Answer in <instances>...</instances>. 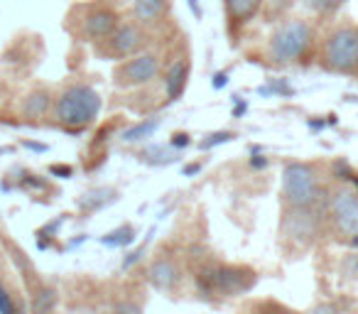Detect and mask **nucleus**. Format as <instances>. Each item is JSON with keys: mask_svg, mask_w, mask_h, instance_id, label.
I'll return each instance as SVG.
<instances>
[{"mask_svg": "<svg viewBox=\"0 0 358 314\" xmlns=\"http://www.w3.org/2000/svg\"><path fill=\"white\" fill-rule=\"evenodd\" d=\"M201 290L216 294H226V297H236L241 292H248L255 285V273L241 265H214V268L204 270L199 278Z\"/></svg>", "mask_w": 358, "mask_h": 314, "instance_id": "obj_4", "label": "nucleus"}, {"mask_svg": "<svg viewBox=\"0 0 358 314\" xmlns=\"http://www.w3.org/2000/svg\"><path fill=\"white\" fill-rule=\"evenodd\" d=\"M148 280L159 292H172L179 283V268L172 260H155L148 270Z\"/></svg>", "mask_w": 358, "mask_h": 314, "instance_id": "obj_12", "label": "nucleus"}, {"mask_svg": "<svg viewBox=\"0 0 358 314\" xmlns=\"http://www.w3.org/2000/svg\"><path fill=\"white\" fill-rule=\"evenodd\" d=\"M110 201H115V192L101 187V190H91L89 194H84V199H81L79 204H81V209H86V211H96V209H103Z\"/></svg>", "mask_w": 358, "mask_h": 314, "instance_id": "obj_18", "label": "nucleus"}, {"mask_svg": "<svg viewBox=\"0 0 358 314\" xmlns=\"http://www.w3.org/2000/svg\"><path fill=\"white\" fill-rule=\"evenodd\" d=\"M143 160L145 162H150V165H169V162H174L177 160V155L174 152H164V148H157V145H155V148H148L143 152Z\"/></svg>", "mask_w": 358, "mask_h": 314, "instance_id": "obj_21", "label": "nucleus"}, {"mask_svg": "<svg viewBox=\"0 0 358 314\" xmlns=\"http://www.w3.org/2000/svg\"><path fill=\"white\" fill-rule=\"evenodd\" d=\"M115 27H118V15L106 6L89 8L84 13V17H81V37H86L94 45H101V42L108 40Z\"/></svg>", "mask_w": 358, "mask_h": 314, "instance_id": "obj_8", "label": "nucleus"}, {"mask_svg": "<svg viewBox=\"0 0 358 314\" xmlns=\"http://www.w3.org/2000/svg\"><path fill=\"white\" fill-rule=\"evenodd\" d=\"M135 241V229L133 226H120V229L110 231L101 238L103 245H110V248H123V245H130Z\"/></svg>", "mask_w": 358, "mask_h": 314, "instance_id": "obj_19", "label": "nucleus"}, {"mask_svg": "<svg viewBox=\"0 0 358 314\" xmlns=\"http://www.w3.org/2000/svg\"><path fill=\"white\" fill-rule=\"evenodd\" d=\"M27 292H30V314H55L57 312L59 292H57L52 285H47L45 280L32 285Z\"/></svg>", "mask_w": 358, "mask_h": 314, "instance_id": "obj_11", "label": "nucleus"}, {"mask_svg": "<svg viewBox=\"0 0 358 314\" xmlns=\"http://www.w3.org/2000/svg\"><path fill=\"white\" fill-rule=\"evenodd\" d=\"M169 0H133V15L143 25H152L167 13Z\"/></svg>", "mask_w": 358, "mask_h": 314, "instance_id": "obj_15", "label": "nucleus"}, {"mask_svg": "<svg viewBox=\"0 0 358 314\" xmlns=\"http://www.w3.org/2000/svg\"><path fill=\"white\" fill-rule=\"evenodd\" d=\"M113 314H143V309L133 302H120L118 307L113 309Z\"/></svg>", "mask_w": 358, "mask_h": 314, "instance_id": "obj_24", "label": "nucleus"}, {"mask_svg": "<svg viewBox=\"0 0 358 314\" xmlns=\"http://www.w3.org/2000/svg\"><path fill=\"white\" fill-rule=\"evenodd\" d=\"M145 45V32L140 30V25L135 22H118V27L113 30V35L106 42H101V52L113 59H128L135 57Z\"/></svg>", "mask_w": 358, "mask_h": 314, "instance_id": "obj_7", "label": "nucleus"}, {"mask_svg": "<svg viewBox=\"0 0 358 314\" xmlns=\"http://www.w3.org/2000/svg\"><path fill=\"white\" fill-rule=\"evenodd\" d=\"M52 172H55V175H64V177H69V175H71V167H62V165L57 167V165H55V167H52Z\"/></svg>", "mask_w": 358, "mask_h": 314, "instance_id": "obj_27", "label": "nucleus"}, {"mask_svg": "<svg viewBox=\"0 0 358 314\" xmlns=\"http://www.w3.org/2000/svg\"><path fill=\"white\" fill-rule=\"evenodd\" d=\"M192 138L187 133H174L172 135V148H189Z\"/></svg>", "mask_w": 358, "mask_h": 314, "instance_id": "obj_25", "label": "nucleus"}, {"mask_svg": "<svg viewBox=\"0 0 358 314\" xmlns=\"http://www.w3.org/2000/svg\"><path fill=\"white\" fill-rule=\"evenodd\" d=\"M250 165H253L255 170H260V167L268 165V160H265V157H253V160H250Z\"/></svg>", "mask_w": 358, "mask_h": 314, "instance_id": "obj_28", "label": "nucleus"}, {"mask_svg": "<svg viewBox=\"0 0 358 314\" xmlns=\"http://www.w3.org/2000/svg\"><path fill=\"white\" fill-rule=\"evenodd\" d=\"M314 42V30L307 20H287L273 32L270 37V59L275 64H292V62L302 59L309 52Z\"/></svg>", "mask_w": 358, "mask_h": 314, "instance_id": "obj_2", "label": "nucleus"}, {"mask_svg": "<svg viewBox=\"0 0 358 314\" xmlns=\"http://www.w3.org/2000/svg\"><path fill=\"white\" fill-rule=\"evenodd\" d=\"M189 8H192V10H194V15H196V17L201 15V10H199V3H196V0H189Z\"/></svg>", "mask_w": 358, "mask_h": 314, "instance_id": "obj_29", "label": "nucleus"}, {"mask_svg": "<svg viewBox=\"0 0 358 314\" xmlns=\"http://www.w3.org/2000/svg\"><path fill=\"white\" fill-rule=\"evenodd\" d=\"M343 0H304V6L314 13H334Z\"/></svg>", "mask_w": 358, "mask_h": 314, "instance_id": "obj_22", "label": "nucleus"}, {"mask_svg": "<svg viewBox=\"0 0 358 314\" xmlns=\"http://www.w3.org/2000/svg\"><path fill=\"white\" fill-rule=\"evenodd\" d=\"M285 234L297 241H312L317 234V214L312 206H292L285 216Z\"/></svg>", "mask_w": 358, "mask_h": 314, "instance_id": "obj_10", "label": "nucleus"}, {"mask_svg": "<svg viewBox=\"0 0 358 314\" xmlns=\"http://www.w3.org/2000/svg\"><path fill=\"white\" fill-rule=\"evenodd\" d=\"M157 128H159V120L157 118L140 120V123H135L133 128L123 130V143H143V140L152 138Z\"/></svg>", "mask_w": 358, "mask_h": 314, "instance_id": "obj_17", "label": "nucleus"}, {"mask_svg": "<svg viewBox=\"0 0 358 314\" xmlns=\"http://www.w3.org/2000/svg\"><path fill=\"white\" fill-rule=\"evenodd\" d=\"M229 84V74L226 71H219V74L214 76V89H221V86Z\"/></svg>", "mask_w": 358, "mask_h": 314, "instance_id": "obj_26", "label": "nucleus"}, {"mask_svg": "<svg viewBox=\"0 0 358 314\" xmlns=\"http://www.w3.org/2000/svg\"><path fill=\"white\" fill-rule=\"evenodd\" d=\"M282 194L289 206H314L319 199V182L309 165L289 162L282 170Z\"/></svg>", "mask_w": 358, "mask_h": 314, "instance_id": "obj_5", "label": "nucleus"}, {"mask_svg": "<svg viewBox=\"0 0 358 314\" xmlns=\"http://www.w3.org/2000/svg\"><path fill=\"white\" fill-rule=\"evenodd\" d=\"M0 314H22L20 302L15 299V294L10 292L3 280H0Z\"/></svg>", "mask_w": 358, "mask_h": 314, "instance_id": "obj_20", "label": "nucleus"}, {"mask_svg": "<svg viewBox=\"0 0 358 314\" xmlns=\"http://www.w3.org/2000/svg\"><path fill=\"white\" fill-rule=\"evenodd\" d=\"M159 74V57L152 52L145 55L128 57L125 62H120L113 71V84L120 89H135V86H145Z\"/></svg>", "mask_w": 358, "mask_h": 314, "instance_id": "obj_6", "label": "nucleus"}, {"mask_svg": "<svg viewBox=\"0 0 358 314\" xmlns=\"http://www.w3.org/2000/svg\"><path fill=\"white\" fill-rule=\"evenodd\" d=\"M52 106H55V99H52L50 89H35L25 96V101H22V115L30 120L45 118V115L50 113Z\"/></svg>", "mask_w": 358, "mask_h": 314, "instance_id": "obj_14", "label": "nucleus"}, {"mask_svg": "<svg viewBox=\"0 0 358 314\" xmlns=\"http://www.w3.org/2000/svg\"><path fill=\"white\" fill-rule=\"evenodd\" d=\"M322 62L327 69L351 74L358 69V27L343 25L336 27L324 42Z\"/></svg>", "mask_w": 358, "mask_h": 314, "instance_id": "obj_3", "label": "nucleus"}, {"mask_svg": "<svg viewBox=\"0 0 358 314\" xmlns=\"http://www.w3.org/2000/svg\"><path fill=\"white\" fill-rule=\"evenodd\" d=\"M101 94L89 84H69L59 96L55 99L52 113L59 128L69 133H81L91 123H96L101 113Z\"/></svg>", "mask_w": 358, "mask_h": 314, "instance_id": "obj_1", "label": "nucleus"}, {"mask_svg": "<svg viewBox=\"0 0 358 314\" xmlns=\"http://www.w3.org/2000/svg\"><path fill=\"white\" fill-rule=\"evenodd\" d=\"M229 140H234V133H214V135H209V140H204V143H201V148L211 150V148H216V145H221V143H229Z\"/></svg>", "mask_w": 358, "mask_h": 314, "instance_id": "obj_23", "label": "nucleus"}, {"mask_svg": "<svg viewBox=\"0 0 358 314\" xmlns=\"http://www.w3.org/2000/svg\"><path fill=\"white\" fill-rule=\"evenodd\" d=\"M265 0H224L226 6V15L234 25H245L255 13L260 10Z\"/></svg>", "mask_w": 358, "mask_h": 314, "instance_id": "obj_16", "label": "nucleus"}, {"mask_svg": "<svg viewBox=\"0 0 358 314\" xmlns=\"http://www.w3.org/2000/svg\"><path fill=\"white\" fill-rule=\"evenodd\" d=\"M187 79H189V62L177 59L164 71V94H167V101H177L179 96L185 94Z\"/></svg>", "mask_w": 358, "mask_h": 314, "instance_id": "obj_13", "label": "nucleus"}, {"mask_svg": "<svg viewBox=\"0 0 358 314\" xmlns=\"http://www.w3.org/2000/svg\"><path fill=\"white\" fill-rule=\"evenodd\" d=\"M331 216L343 236H358V197L351 190L334 192Z\"/></svg>", "mask_w": 358, "mask_h": 314, "instance_id": "obj_9", "label": "nucleus"}]
</instances>
